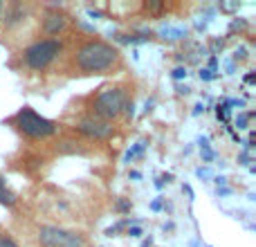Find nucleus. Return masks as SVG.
Returning <instances> with one entry per match:
<instances>
[{"label":"nucleus","instance_id":"ddd939ff","mask_svg":"<svg viewBox=\"0 0 256 247\" xmlns=\"http://www.w3.org/2000/svg\"><path fill=\"white\" fill-rule=\"evenodd\" d=\"M252 117H254V112H240V115L236 117V126H238V128H248V124H250Z\"/></svg>","mask_w":256,"mask_h":247},{"label":"nucleus","instance_id":"39448f33","mask_svg":"<svg viewBox=\"0 0 256 247\" xmlns=\"http://www.w3.org/2000/svg\"><path fill=\"white\" fill-rule=\"evenodd\" d=\"M38 243L43 247H88V238L81 232L63 230L56 225H43L36 234Z\"/></svg>","mask_w":256,"mask_h":247},{"label":"nucleus","instance_id":"1a4fd4ad","mask_svg":"<svg viewBox=\"0 0 256 247\" xmlns=\"http://www.w3.org/2000/svg\"><path fill=\"white\" fill-rule=\"evenodd\" d=\"M14 202H16V196L7 189L4 180L0 178V204H4V207H14Z\"/></svg>","mask_w":256,"mask_h":247},{"label":"nucleus","instance_id":"dca6fc26","mask_svg":"<svg viewBox=\"0 0 256 247\" xmlns=\"http://www.w3.org/2000/svg\"><path fill=\"white\" fill-rule=\"evenodd\" d=\"M245 56H248V50H245V48L236 50V54H234V58H236V61H243V58H245Z\"/></svg>","mask_w":256,"mask_h":247},{"label":"nucleus","instance_id":"6e6552de","mask_svg":"<svg viewBox=\"0 0 256 247\" xmlns=\"http://www.w3.org/2000/svg\"><path fill=\"white\" fill-rule=\"evenodd\" d=\"M160 36L166 40H178V38H184L186 36V27H173V25H166L160 30Z\"/></svg>","mask_w":256,"mask_h":247},{"label":"nucleus","instance_id":"f03ea898","mask_svg":"<svg viewBox=\"0 0 256 247\" xmlns=\"http://www.w3.org/2000/svg\"><path fill=\"white\" fill-rule=\"evenodd\" d=\"M63 40L61 38H38L22 50V66L32 72H43L61 56Z\"/></svg>","mask_w":256,"mask_h":247},{"label":"nucleus","instance_id":"2eb2a0df","mask_svg":"<svg viewBox=\"0 0 256 247\" xmlns=\"http://www.w3.org/2000/svg\"><path fill=\"white\" fill-rule=\"evenodd\" d=\"M182 76H186V68H176L173 70V79H182Z\"/></svg>","mask_w":256,"mask_h":247},{"label":"nucleus","instance_id":"412c9836","mask_svg":"<svg viewBox=\"0 0 256 247\" xmlns=\"http://www.w3.org/2000/svg\"><path fill=\"white\" fill-rule=\"evenodd\" d=\"M2 14H4V2H0V22H2Z\"/></svg>","mask_w":256,"mask_h":247},{"label":"nucleus","instance_id":"aec40b11","mask_svg":"<svg viewBox=\"0 0 256 247\" xmlns=\"http://www.w3.org/2000/svg\"><path fill=\"white\" fill-rule=\"evenodd\" d=\"M245 84H254V72H250V74L245 76Z\"/></svg>","mask_w":256,"mask_h":247},{"label":"nucleus","instance_id":"a211bd4d","mask_svg":"<svg viewBox=\"0 0 256 247\" xmlns=\"http://www.w3.org/2000/svg\"><path fill=\"white\" fill-rule=\"evenodd\" d=\"M200 79H204V81H209V79H214V74H212V70H202V72H200Z\"/></svg>","mask_w":256,"mask_h":247},{"label":"nucleus","instance_id":"423d86ee","mask_svg":"<svg viewBox=\"0 0 256 247\" xmlns=\"http://www.w3.org/2000/svg\"><path fill=\"white\" fill-rule=\"evenodd\" d=\"M74 130L81 132L88 140H106V137L112 135V126L108 122H102L92 115H86L84 120H79L74 124Z\"/></svg>","mask_w":256,"mask_h":247},{"label":"nucleus","instance_id":"9b49d317","mask_svg":"<svg viewBox=\"0 0 256 247\" xmlns=\"http://www.w3.org/2000/svg\"><path fill=\"white\" fill-rule=\"evenodd\" d=\"M0 247H20V245H18V240L14 238L12 234L2 232V234H0Z\"/></svg>","mask_w":256,"mask_h":247},{"label":"nucleus","instance_id":"20e7f679","mask_svg":"<svg viewBox=\"0 0 256 247\" xmlns=\"http://www.w3.org/2000/svg\"><path fill=\"white\" fill-rule=\"evenodd\" d=\"M12 124L25 137H30V140H50V137H54L58 132L56 122L40 117L38 112L30 106H22L20 110L12 117Z\"/></svg>","mask_w":256,"mask_h":247},{"label":"nucleus","instance_id":"0eeeda50","mask_svg":"<svg viewBox=\"0 0 256 247\" xmlns=\"http://www.w3.org/2000/svg\"><path fill=\"white\" fill-rule=\"evenodd\" d=\"M68 25H70V16H68L66 12H61V9L54 7V9H50V12H45L40 32H43L48 38H56V36L66 34Z\"/></svg>","mask_w":256,"mask_h":247},{"label":"nucleus","instance_id":"6ab92c4d","mask_svg":"<svg viewBox=\"0 0 256 247\" xmlns=\"http://www.w3.org/2000/svg\"><path fill=\"white\" fill-rule=\"evenodd\" d=\"M128 234H130V236H140L142 230H140V227H130V230H128Z\"/></svg>","mask_w":256,"mask_h":247},{"label":"nucleus","instance_id":"f8f14e48","mask_svg":"<svg viewBox=\"0 0 256 247\" xmlns=\"http://www.w3.org/2000/svg\"><path fill=\"white\" fill-rule=\"evenodd\" d=\"M144 148H146V142H137V144L132 146V148L126 153V160H128V162H130V160H132V158H137V155H140Z\"/></svg>","mask_w":256,"mask_h":247},{"label":"nucleus","instance_id":"9d476101","mask_svg":"<svg viewBox=\"0 0 256 247\" xmlns=\"http://www.w3.org/2000/svg\"><path fill=\"white\" fill-rule=\"evenodd\" d=\"M200 153H202L204 162H212L214 160V150H212V146H209L207 140H200Z\"/></svg>","mask_w":256,"mask_h":247},{"label":"nucleus","instance_id":"7ed1b4c3","mask_svg":"<svg viewBox=\"0 0 256 247\" xmlns=\"http://www.w3.org/2000/svg\"><path fill=\"white\" fill-rule=\"evenodd\" d=\"M126 102H128V97L122 86H106V88H102L97 92V97H92V104H90V110L92 112L90 115L110 124L112 120H117L124 112Z\"/></svg>","mask_w":256,"mask_h":247},{"label":"nucleus","instance_id":"f3484780","mask_svg":"<svg viewBox=\"0 0 256 247\" xmlns=\"http://www.w3.org/2000/svg\"><path fill=\"white\" fill-rule=\"evenodd\" d=\"M146 9H153V12H160V9H164L162 2H146Z\"/></svg>","mask_w":256,"mask_h":247},{"label":"nucleus","instance_id":"4468645a","mask_svg":"<svg viewBox=\"0 0 256 247\" xmlns=\"http://www.w3.org/2000/svg\"><path fill=\"white\" fill-rule=\"evenodd\" d=\"M218 120H222V122L230 120V104H225V106H218Z\"/></svg>","mask_w":256,"mask_h":247},{"label":"nucleus","instance_id":"f257e3e1","mask_svg":"<svg viewBox=\"0 0 256 247\" xmlns=\"http://www.w3.org/2000/svg\"><path fill=\"white\" fill-rule=\"evenodd\" d=\"M122 63L120 50L102 38H88L72 52V68L79 74H110Z\"/></svg>","mask_w":256,"mask_h":247}]
</instances>
